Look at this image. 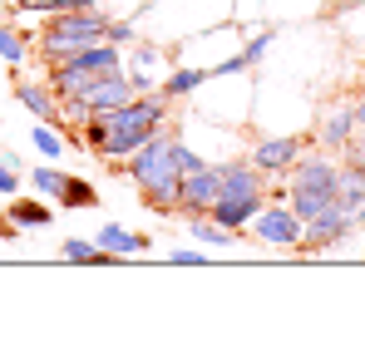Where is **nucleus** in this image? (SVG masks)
<instances>
[{"instance_id": "nucleus-5", "label": "nucleus", "mask_w": 365, "mask_h": 345, "mask_svg": "<svg viewBox=\"0 0 365 345\" xmlns=\"http://www.w3.org/2000/svg\"><path fill=\"white\" fill-rule=\"evenodd\" d=\"M252 104H257V79H252L247 69L207 74V79L192 89V114L197 118H217V123H232V128L252 123Z\"/></svg>"}, {"instance_id": "nucleus-23", "label": "nucleus", "mask_w": 365, "mask_h": 345, "mask_svg": "<svg viewBox=\"0 0 365 345\" xmlns=\"http://www.w3.org/2000/svg\"><path fill=\"white\" fill-rule=\"evenodd\" d=\"M202 79H207L202 69H192V64H178V59H173V69H168L163 84H158V94H168V99L178 104V99H192V89H197Z\"/></svg>"}, {"instance_id": "nucleus-14", "label": "nucleus", "mask_w": 365, "mask_h": 345, "mask_svg": "<svg viewBox=\"0 0 365 345\" xmlns=\"http://www.w3.org/2000/svg\"><path fill=\"white\" fill-rule=\"evenodd\" d=\"M15 104L25 109L30 118H40V123H60L64 128V104H60V94L50 89V79H20L15 74Z\"/></svg>"}, {"instance_id": "nucleus-16", "label": "nucleus", "mask_w": 365, "mask_h": 345, "mask_svg": "<svg viewBox=\"0 0 365 345\" xmlns=\"http://www.w3.org/2000/svg\"><path fill=\"white\" fill-rule=\"evenodd\" d=\"M277 40H282V30H277L272 20L242 25V64H247V69H262V59L277 50Z\"/></svg>"}, {"instance_id": "nucleus-19", "label": "nucleus", "mask_w": 365, "mask_h": 345, "mask_svg": "<svg viewBox=\"0 0 365 345\" xmlns=\"http://www.w3.org/2000/svg\"><path fill=\"white\" fill-rule=\"evenodd\" d=\"M182 222H187V232H192V237H197V242H202L207 252H227V247H232V242L242 237V232L222 227V222H217L212 212H197V217H182Z\"/></svg>"}, {"instance_id": "nucleus-12", "label": "nucleus", "mask_w": 365, "mask_h": 345, "mask_svg": "<svg viewBox=\"0 0 365 345\" xmlns=\"http://www.w3.org/2000/svg\"><path fill=\"white\" fill-rule=\"evenodd\" d=\"M217 192H222V172H217V163H197V168H187V172H182V182H178V212H182V217L212 212Z\"/></svg>"}, {"instance_id": "nucleus-20", "label": "nucleus", "mask_w": 365, "mask_h": 345, "mask_svg": "<svg viewBox=\"0 0 365 345\" xmlns=\"http://www.w3.org/2000/svg\"><path fill=\"white\" fill-rule=\"evenodd\" d=\"M30 143H35V153L45 158V163H60L64 153H69V128H60V123H30Z\"/></svg>"}, {"instance_id": "nucleus-10", "label": "nucleus", "mask_w": 365, "mask_h": 345, "mask_svg": "<svg viewBox=\"0 0 365 345\" xmlns=\"http://www.w3.org/2000/svg\"><path fill=\"white\" fill-rule=\"evenodd\" d=\"M247 232L262 242V247H277V252H297L302 242V217L292 212V202H262V212L247 222Z\"/></svg>"}, {"instance_id": "nucleus-15", "label": "nucleus", "mask_w": 365, "mask_h": 345, "mask_svg": "<svg viewBox=\"0 0 365 345\" xmlns=\"http://www.w3.org/2000/svg\"><path fill=\"white\" fill-rule=\"evenodd\" d=\"M50 222H55V202L40 197V192H25V197H10V207H5V232H0V237H15V232H25V227H50Z\"/></svg>"}, {"instance_id": "nucleus-29", "label": "nucleus", "mask_w": 365, "mask_h": 345, "mask_svg": "<svg viewBox=\"0 0 365 345\" xmlns=\"http://www.w3.org/2000/svg\"><path fill=\"white\" fill-rule=\"evenodd\" d=\"M346 158H351V163H361V168H365V123L356 128V138L346 143Z\"/></svg>"}, {"instance_id": "nucleus-1", "label": "nucleus", "mask_w": 365, "mask_h": 345, "mask_svg": "<svg viewBox=\"0 0 365 345\" xmlns=\"http://www.w3.org/2000/svg\"><path fill=\"white\" fill-rule=\"evenodd\" d=\"M173 118V99L168 94H133L119 109H104V114H89L79 123V143L89 148V158L99 163H123L153 128H163Z\"/></svg>"}, {"instance_id": "nucleus-26", "label": "nucleus", "mask_w": 365, "mask_h": 345, "mask_svg": "<svg viewBox=\"0 0 365 345\" xmlns=\"http://www.w3.org/2000/svg\"><path fill=\"white\" fill-rule=\"evenodd\" d=\"M143 5H148V0H99V10H104V15H114V20H138V15H143Z\"/></svg>"}, {"instance_id": "nucleus-32", "label": "nucleus", "mask_w": 365, "mask_h": 345, "mask_svg": "<svg viewBox=\"0 0 365 345\" xmlns=\"http://www.w3.org/2000/svg\"><path fill=\"white\" fill-rule=\"evenodd\" d=\"M0 242H5V237H0Z\"/></svg>"}, {"instance_id": "nucleus-25", "label": "nucleus", "mask_w": 365, "mask_h": 345, "mask_svg": "<svg viewBox=\"0 0 365 345\" xmlns=\"http://www.w3.org/2000/svg\"><path fill=\"white\" fill-rule=\"evenodd\" d=\"M30 187H35L40 197H50V202H55V192L64 187V172L55 168V163H40V168H30Z\"/></svg>"}, {"instance_id": "nucleus-4", "label": "nucleus", "mask_w": 365, "mask_h": 345, "mask_svg": "<svg viewBox=\"0 0 365 345\" xmlns=\"http://www.w3.org/2000/svg\"><path fill=\"white\" fill-rule=\"evenodd\" d=\"M109 35H114V15H104L99 5H89V10H60V15H45V25L35 30V59L55 64V59L79 55L84 45H99Z\"/></svg>"}, {"instance_id": "nucleus-17", "label": "nucleus", "mask_w": 365, "mask_h": 345, "mask_svg": "<svg viewBox=\"0 0 365 345\" xmlns=\"http://www.w3.org/2000/svg\"><path fill=\"white\" fill-rule=\"evenodd\" d=\"M94 242H99L104 252H119V257H138V252H148V247H153V237H148V232H128L123 222H104V227L94 232Z\"/></svg>"}, {"instance_id": "nucleus-27", "label": "nucleus", "mask_w": 365, "mask_h": 345, "mask_svg": "<svg viewBox=\"0 0 365 345\" xmlns=\"http://www.w3.org/2000/svg\"><path fill=\"white\" fill-rule=\"evenodd\" d=\"M262 20V0H232V25H257Z\"/></svg>"}, {"instance_id": "nucleus-24", "label": "nucleus", "mask_w": 365, "mask_h": 345, "mask_svg": "<svg viewBox=\"0 0 365 345\" xmlns=\"http://www.w3.org/2000/svg\"><path fill=\"white\" fill-rule=\"evenodd\" d=\"M321 5H326V0H262V20H272V25H277V20H292V25H297V20L321 15Z\"/></svg>"}, {"instance_id": "nucleus-18", "label": "nucleus", "mask_w": 365, "mask_h": 345, "mask_svg": "<svg viewBox=\"0 0 365 345\" xmlns=\"http://www.w3.org/2000/svg\"><path fill=\"white\" fill-rule=\"evenodd\" d=\"M336 202L351 212V217H361L365 212V168L361 163H351V158H341V177H336Z\"/></svg>"}, {"instance_id": "nucleus-3", "label": "nucleus", "mask_w": 365, "mask_h": 345, "mask_svg": "<svg viewBox=\"0 0 365 345\" xmlns=\"http://www.w3.org/2000/svg\"><path fill=\"white\" fill-rule=\"evenodd\" d=\"M222 20H232V0H148L138 15V35L178 45V40L202 35Z\"/></svg>"}, {"instance_id": "nucleus-11", "label": "nucleus", "mask_w": 365, "mask_h": 345, "mask_svg": "<svg viewBox=\"0 0 365 345\" xmlns=\"http://www.w3.org/2000/svg\"><path fill=\"white\" fill-rule=\"evenodd\" d=\"M361 118H356V99H331L316 109V143L331 153H346V143L356 138Z\"/></svg>"}, {"instance_id": "nucleus-2", "label": "nucleus", "mask_w": 365, "mask_h": 345, "mask_svg": "<svg viewBox=\"0 0 365 345\" xmlns=\"http://www.w3.org/2000/svg\"><path fill=\"white\" fill-rule=\"evenodd\" d=\"M123 172H128V182L138 187V197H143L153 212H178L182 168H178V128H173V118H168L163 128H153V133L123 158Z\"/></svg>"}, {"instance_id": "nucleus-30", "label": "nucleus", "mask_w": 365, "mask_h": 345, "mask_svg": "<svg viewBox=\"0 0 365 345\" xmlns=\"http://www.w3.org/2000/svg\"><path fill=\"white\" fill-rule=\"evenodd\" d=\"M0 192H20V172L0 163Z\"/></svg>"}, {"instance_id": "nucleus-6", "label": "nucleus", "mask_w": 365, "mask_h": 345, "mask_svg": "<svg viewBox=\"0 0 365 345\" xmlns=\"http://www.w3.org/2000/svg\"><path fill=\"white\" fill-rule=\"evenodd\" d=\"M173 59L202 69V74H232V69H247L242 64V25L222 20V25L202 30V35H187V40L173 45Z\"/></svg>"}, {"instance_id": "nucleus-22", "label": "nucleus", "mask_w": 365, "mask_h": 345, "mask_svg": "<svg viewBox=\"0 0 365 345\" xmlns=\"http://www.w3.org/2000/svg\"><path fill=\"white\" fill-rule=\"evenodd\" d=\"M30 55H35V35L20 30V25H0V59H5L10 69H20Z\"/></svg>"}, {"instance_id": "nucleus-28", "label": "nucleus", "mask_w": 365, "mask_h": 345, "mask_svg": "<svg viewBox=\"0 0 365 345\" xmlns=\"http://www.w3.org/2000/svg\"><path fill=\"white\" fill-rule=\"evenodd\" d=\"M168 262H173V267H202V262H207V252H197V247H173V252H168Z\"/></svg>"}, {"instance_id": "nucleus-7", "label": "nucleus", "mask_w": 365, "mask_h": 345, "mask_svg": "<svg viewBox=\"0 0 365 345\" xmlns=\"http://www.w3.org/2000/svg\"><path fill=\"white\" fill-rule=\"evenodd\" d=\"M123 69V45L114 40H99V45H84L79 55H64L55 64H45V79H50V89L69 99V94H79L84 84H94V79H104V74H119Z\"/></svg>"}, {"instance_id": "nucleus-8", "label": "nucleus", "mask_w": 365, "mask_h": 345, "mask_svg": "<svg viewBox=\"0 0 365 345\" xmlns=\"http://www.w3.org/2000/svg\"><path fill=\"white\" fill-rule=\"evenodd\" d=\"M168 69H173V45L148 40V35H138L133 45H123V74H128L133 94H153Z\"/></svg>"}, {"instance_id": "nucleus-21", "label": "nucleus", "mask_w": 365, "mask_h": 345, "mask_svg": "<svg viewBox=\"0 0 365 345\" xmlns=\"http://www.w3.org/2000/svg\"><path fill=\"white\" fill-rule=\"evenodd\" d=\"M55 207H64V212H74V207H99V192H94V182H89V177L64 172V187L55 192Z\"/></svg>"}, {"instance_id": "nucleus-31", "label": "nucleus", "mask_w": 365, "mask_h": 345, "mask_svg": "<svg viewBox=\"0 0 365 345\" xmlns=\"http://www.w3.org/2000/svg\"><path fill=\"white\" fill-rule=\"evenodd\" d=\"M0 163H5V168H15V172H25V153H15V148H0Z\"/></svg>"}, {"instance_id": "nucleus-9", "label": "nucleus", "mask_w": 365, "mask_h": 345, "mask_svg": "<svg viewBox=\"0 0 365 345\" xmlns=\"http://www.w3.org/2000/svg\"><path fill=\"white\" fill-rule=\"evenodd\" d=\"M306 143L302 133H257V143H247V158H252V168L267 172V182L272 177H287V172L297 168V158H302Z\"/></svg>"}, {"instance_id": "nucleus-13", "label": "nucleus", "mask_w": 365, "mask_h": 345, "mask_svg": "<svg viewBox=\"0 0 365 345\" xmlns=\"http://www.w3.org/2000/svg\"><path fill=\"white\" fill-rule=\"evenodd\" d=\"M356 232V217L336 202L326 217H316V222H302V242H297V252H331L336 242H346Z\"/></svg>"}]
</instances>
